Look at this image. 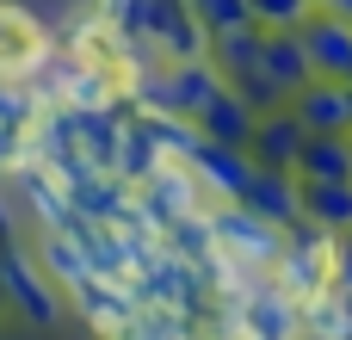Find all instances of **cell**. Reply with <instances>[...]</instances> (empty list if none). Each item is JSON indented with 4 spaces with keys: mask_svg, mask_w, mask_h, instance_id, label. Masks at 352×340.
<instances>
[{
    "mask_svg": "<svg viewBox=\"0 0 352 340\" xmlns=\"http://www.w3.org/2000/svg\"><path fill=\"white\" fill-rule=\"evenodd\" d=\"M303 50L316 62L322 81H346L352 87V19H334V12H316L303 25Z\"/></svg>",
    "mask_w": 352,
    "mask_h": 340,
    "instance_id": "cell-1",
    "label": "cell"
},
{
    "mask_svg": "<svg viewBox=\"0 0 352 340\" xmlns=\"http://www.w3.org/2000/svg\"><path fill=\"white\" fill-rule=\"evenodd\" d=\"M334 291H346V297H352V235L334 242Z\"/></svg>",
    "mask_w": 352,
    "mask_h": 340,
    "instance_id": "cell-5",
    "label": "cell"
},
{
    "mask_svg": "<svg viewBox=\"0 0 352 340\" xmlns=\"http://www.w3.org/2000/svg\"><path fill=\"white\" fill-rule=\"evenodd\" d=\"M303 217L328 235H352V186H303Z\"/></svg>",
    "mask_w": 352,
    "mask_h": 340,
    "instance_id": "cell-3",
    "label": "cell"
},
{
    "mask_svg": "<svg viewBox=\"0 0 352 340\" xmlns=\"http://www.w3.org/2000/svg\"><path fill=\"white\" fill-rule=\"evenodd\" d=\"M297 118L309 136H346L352 130V87L346 81H309L297 93Z\"/></svg>",
    "mask_w": 352,
    "mask_h": 340,
    "instance_id": "cell-2",
    "label": "cell"
},
{
    "mask_svg": "<svg viewBox=\"0 0 352 340\" xmlns=\"http://www.w3.org/2000/svg\"><path fill=\"white\" fill-rule=\"evenodd\" d=\"M303 328H309V334H322V340H352V297L328 285L322 297H309V304H303Z\"/></svg>",
    "mask_w": 352,
    "mask_h": 340,
    "instance_id": "cell-4",
    "label": "cell"
}]
</instances>
